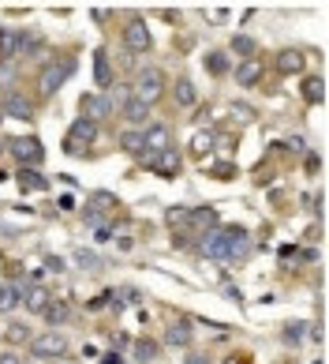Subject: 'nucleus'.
Returning a JSON list of instances; mask_svg holds the SVG:
<instances>
[{"label": "nucleus", "instance_id": "f257e3e1", "mask_svg": "<svg viewBox=\"0 0 329 364\" xmlns=\"http://www.w3.org/2000/svg\"><path fill=\"white\" fill-rule=\"evenodd\" d=\"M94 143H98V124L86 121V117H79V121L68 128V136H64V154L83 158V154H90Z\"/></svg>", "mask_w": 329, "mask_h": 364}, {"label": "nucleus", "instance_id": "f03ea898", "mask_svg": "<svg viewBox=\"0 0 329 364\" xmlns=\"http://www.w3.org/2000/svg\"><path fill=\"white\" fill-rule=\"evenodd\" d=\"M71 72H75L71 60H53V64H45L42 75H38V94H42V98H53V94L71 79Z\"/></svg>", "mask_w": 329, "mask_h": 364}, {"label": "nucleus", "instance_id": "7ed1b4c3", "mask_svg": "<svg viewBox=\"0 0 329 364\" xmlns=\"http://www.w3.org/2000/svg\"><path fill=\"white\" fill-rule=\"evenodd\" d=\"M161 94H165V75L157 72V68H146V72L135 79V86H131V98L142 101V106H154Z\"/></svg>", "mask_w": 329, "mask_h": 364}, {"label": "nucleus", "instance_id": "20e7f679", "mask_svg": "<svg viewBox=\"0 0 329 364\" xmlns=\"http://www.w3.org/2000/svg\"><path fill=\"white\" fill-rule=\"evenodd\" d=\"M124 45L131 53H150L154 49V34H150V27H146V19H139V15H131L127 19V27H124Z\"/></svg>", "mask_w": 329, "mask_h": 364}, {"label": "nucleus", "instance_id": "39448f33", "mask_svg": "<svg viewBox=\"0 0 329 364\" xmlns=\"http://www.w3.org/2000/svg\"><path fill=\"white\" fill-rule=\"evenodd\" d=\"M8 147H12V154L19 158L27 169H30V165L38 169V165L45 162V147H42V139H38V136H15Z\"/></svg>", "mask_w": 329, "mask_h": 364}, {"label": "nucleus", "instance_id": "423d86ee", "mask_svg": "<svg viewBox=\"0 0 329 364\" xmlns=\"http://www.w3.org/2000/svg\"><path fill=\"white\" fill-rule=\"evenodd\" d=\"M30 350H34V357H64L68 338H64V330H45V335L30 338Z\"/></svg>", "mask_w": 329, "mask_h": 364}, {"label": "nucleus", "instance_id": "0eeeda50", "mask_svg": "<svg viewBox=\"0 0 329 364\" xmlns=\"http://www.w3.org/2000/svg\"><path fill=\"white\" fill-rule=\"evenodd\" d=\"M228 236H232V226H213L202 236V256L218 259V263H228Z\"/></svg>", "mask_w": 329, "mask_h": 364}, {"label": "nucleus", "instance_id": "6e6552de", "mask_svg": "<svg viewBox=\"0 0 329 364\" xmlns=\"http://www.w3.org/2000/svg\"><path fill=\"white\" fill-rule=\"evenodd\" d=\"M0 109H4V117H15V121H34V101L23 90H8L0 98Z\"/></svg>", "mask_w": 329, "mask_h": 364}, {"label": "nucleus", "instance_id": "1a4fd4ad", "mask_svg": "<svg viewBox=\"0 0 329 364\" xmlns=\"http://www.w3.org/2000/svg\"><path fill=\"white\" fill-rule=\"evenodd\" d=\"M142 165L146 169H154V173H161V177H176L180 173V154L176 150H161V154H142Z\"/></svg>", "mask_w": 329, "mask_h": 364}, {"label": "nucleus", "instance_id": "9d476101", "mask_svg": "<svg viewBox=\"0 0 329 364\" xmlns=\"http://www.w3.org/2000/svg\"><path fill=\"white\" fill-rule=\"evenodd\" d=\"M274 68L280 75H303V68H307V53H303V49H280L277 60H274Z\"/></svg>", "mask_w": 329, "mask_h": 364}, {"label": "nucleus", "instance_id": "9b49d317", "mask_svg": "<svg viewBox=\"0 0 329 364\" xmlns=\"http://www.w3.org/2000/svg\"><path fill=\"white\" fill-rule=\"evenodd\" d=\"M112 64H109V49L105 45H98V49H94V83L101 86V90H109L112 86Z\"/></svg>", "mask_w": 329, "mask_h": 364}, {"label": "nucleus", "instance_id": "f8f14e48", "mask_svg": "<svg viewBox=\"0 0 329 364\" xmlns=\"http://www.w3.org/2000/svg\"><path fill=\"white\" fill-rule=\"evenodd\" d=\"M109 113H112V101L105 98V94H86V98H83V117H86V121L98 124V121H105Z\"/></svg>", "mask_w": 329, "mask_h": 364}, {"label": "nucleus", "instance_id": "ddd939ff", "mask_svg": "<svg viewBox=\"0 0 329 364\" xmlns=\"http://www.w3.org/2000/svg\"><path fill=\"white\" fill-rule=\"evenodd\" d=\"M42 319L49 323V330H60L64 323L71 319V304H68V300H49V304H45V312H42Z\"/></svg>", "mask_w": 329, "mask_h": 364}, {"label": "nucleus", "instance_id": "4468645a", "mask_svg": "<svg viewBox=\"0 0 329 364\" xmlns=\"http://www.w3.org/2000/svg\"><path fill=\"white\" fill-rule=\"evenodd\" d=\"M142 136H146V154H161V150H168V143H172V136H168L165 124H154V128H142Z\"/></svg>", "mask_w": 329, "mask_h": 364}, {"label": "nucleus", "instance_id": "2eb2a0df", "mask_svg": "<svg viewBox=\"0 0 329 364\" xmlns=\"http://www.w3.org/2000/svg\"><path fill=\"white\" fill-rule=\"evenodd\" d=\"M19 289H23V286H19ZM19 300L27 304V312H38V315H42V312H45V304H49L53 297H49V289H45V286H30V289H23V297H19Z\"/></svg>", "mask_w": 329, "mask_h": 364}, {"label": "nucleus", "instance_id": "dca6fc26", "mask_svg": "<svg viewBox=\"0 0 329 364\" xmlns=\"http://www.w3.org/2000/svg\"><path fill=\"white\" fill-rule=\"evenodd\" d=\"M247 252H251V236H247L239 226H232V236H228V263H239Z\"/></svg>", "mask_w": 329, "mask_h": 364}, {"label": "nucleus", "instance_id": "f3484780", "mask_svg": "<svg viewBox=\"0 0 329 364\" xmlns=\"http://www.w3.org/2000/svg\"><path fill=\"white\" fill-rule=\"evenodd\" d=\"M120 147H124L127 154L142 158V154H146V136H142V128H124V132H120Z\"/></svg>", "mask_w": 329, "mask_h": 364}, {"label": "nucleus", "instance_id": "a211bd4d", "mask_svg": "<svg viewBox=\"0 0 329 364\" xmlns=\"http://www.w3.org/2000/svg\"><path fill=\"white\" fill-rule=\"evenodd\" d=\"M262 72H266V64H262V60H244V64H239L232 75H236L239 86H254L262 79Z\"/></svg>", "mask_w": 329, "mask_h": 364}, {"label": "nucleus", "instance_id": "6ab92c4d", "mask_svg": "<svg viewBox=\"0 0 329 364\" xmlns=\"http://www.w3.org/2000/svg\"><path fill=\"white\" fill-rule=\"evenodd\" d=\"M300 94L311 101V106H322L326 101V83L318 75H303V83H300Z\"/></svg>", "mask_w": 329, "mask_h": 364}, {"label": "nucleus", "instance_id": "aec40b11", "mask_svg": "<svg viewBox=\"0 0 329 364\" xmlns=\"http://www.w3.org/2000/svg\"><path fill=\"white\" fill-rule=\"evenodd\" d=\"M213 147H218V132L213 128H198L195 136H191V154L202 158V154H210Z\"/></svg>", "mask_w": 329, "mask_h": 364}, {"label": "nucleus", "instance_id": "412c9836", "mask_svg": "<svg viewBox=\"0 0 329 364\" xmlns=\"http://www.w3.org/2000/svg\"><path fill=\"white\" fill-rule=\"evenodd\" d=\"M165 345H176V350H183V345H191V323H172V327L165 330Z\"/></svg>", "mask_w": 329, "mask_h": 364}, {"label": "nucleus", "instance_id": "4be33fe9", "mask_svg": "<svg viewBox=\"0 0 329 364\" xmlns=\"http://www.w3.org/2000/svg\"><path fill=\"white\" fill-rule=\"evenodd\" d=\"M202 68H206V72H210L213 79H218V75H224V72H228V53L210 49V53L202 57Z\"/></svg>", "mask_w": 329, "mask_h": 364}, {"label": "nucleus", "instance_id": "5701e85b", "mask_svg": "<svg viewBox=\"0 0 329 364\" xmlns=\"http://www.w3.org/2000/svg\"><path fill=\"white\" fill-rule=\"evenodd\" d=\"M116 207H120V199L112 192H94L90 203H86V215H98V210H116Z\"/></svg>", "mask_w": 329, "mask_h": 364}, {"label": "nucleus", "instance_id": "b1692460", "mask_svg": "<svg viewBox=\"0 0 329 364\" xmlns=\"http://www.w3.org/2000/svg\"><path fill=\"white\" fill-rule=\"evenodd\" d=\"M172 94H176V106H180V109H191V106H195V101H198V94H195V83H191V79H180Z\"/></svg>", "mask_w": 329, "mask_h": 364}, {"label": "nucleus", "instance_id": "393cba45", "mask_svg": "<svg viewBox=\"0 0 329 364\" xmlns=\"http://www.w3.org/2000/svg\"><path fill=\"white\" fill-rule=\"evenodd\" d=\"M19 184H23V192H42V188H49V180L38 169H19Z\"/></svg>", "mask_w": 329, "mask_h": 364}, {"label": "nucleus", "instance_id": "a878e982", "mask_svg": "<svg viewBox=\"0 0 329 364\" xmlns=\"http://www.w3.org/2000/svg\"><path fill=\"white\" fill-rule=\"evenodd\" d=\"M146 117H150V106H142V101H135V98H127V101H124V121H131V124H146Z\"/></svg>", "mask_w": 329, "mask_h": 364}, {"label": "nucleus", "instance_id": "bb28decb", "mask_svg": "<svg viewBox=\"0 0 329 364\" xmlns=\"http://www.w3.org/2000/svg\"><path fill=\"white\" fill-rule=\"evenodd\" d=\"M280 335H285L288 345H300L303 338H307V323H303V319H292V323H285V330H280Z\"/></svg>", "mask_w": 329, "mask_h": 364}, {"label": "nucleus", "instance_id": "cd10ccee", "mask_svg": "<svg viewBox=\"0 0 329 364\" xmlns=\"http://www.w3.org/2000/svg\"><path fill=\"white\" fill-rule=\"evenodd\" d=\"M19 297H23V289L19 286H0V312H12V308H19Z\"/></svg>", "mask_w": 329, "mask_h": 364}, {"label": "nucleus", "instance_id": "c85d7f7f", "mask_svg": "<svg viewBox=\"0 0 329 364\" xmlns=\"http://www.w3.org/2000/svg\"><path fill=\"white\" fill-rule=\"evenodd\" d=\"M218 210H213V207H195V210H191V221H195V226H202V229H213V226H218Z\"/></svg>", "mask_w": 329, "mask_h": 364}, {"label": "nucleus", "instance_id": "c756f323", "mask_svg": "<svg viewBox=\"0 0 329 364\" xmlns=\"http://www.w3.org/2000/svg\"><path fill=\"white\" fill-rule=\"evenodd\" d=\"M4 338H8V342H15V345H23V342H30L34 335H30L27 323H8V327H4Z\"/></svg>", "mask_w": 329, "mask_h": 364}, {"label": "nucleus", "instance_id": "7c9ffc66", "mask_svg": "<svg viewBox=\"0 0 329 364\" xmlns=\"http://www.w3.org/2000/svg\"><path fill=\"white\" fill-rule=\"evenodd\" d=\"M19 53V30H0V57H15Z\"/></svg>", "mask_w": 329, "mask_h": 364}, {"label": "nucleus", "instance_id": "2f4dec72", "mask_svg": "<svg viewBox=\"0 0 329 364\" xmlns=\"http://www.w3.org/2000/svg\"><path fill=\"white\" fill-rule=\"evenodd\" d=\"M157 353H161V345H157V342H146V338H142V342H135V357H139L142 364H154Z\"/></svg>", "mask_w": 329, "mask_h": 364}, {"label": "nucleus", "instance_id": "473e14b6", "mask_svg": "<svg viewBox=\"0 0 329 364\" xmlns=\"http://www.w3.org/2000/svg\"><path fill=\"white\" fill-rule=\"evenodd\" d=\"M232 53L251 60V57H254V38H251V34H236V38H232Z\"/></svg>", "mask_w": 329, "mask_h": 364}, {"label": "nucleus", "instance_id": "72a5a7b5", "mask_svg": "<svg viewBox=\"0 0 329 364\" xmlns=\"http://www.w3.org/2000/svg\"><path fill=\"white\" fill-rule=\"evenodd\" d=\"M75 259H79V267H86V271H101V267H105L98 256H90L86 248H79V252H75Z\"/></svg>", "mask_w": 329, "mask_h": 364}, {"label": "nucleus", "instance_id": "f704fd0d", "mask_svg": "<svg viewBox=\"0 0 329 364\" xmlns=\"http://www.w3.org/2000/svg\"><path fill=\"white\" fill-rule=\"evenodd\" d=\"M168 226H191V210L187 207H168Z\"/></svg>", "mask_w": 329, "mask_h": 364}, {"label": "nucleus", "instance_id": "c9c22d12", "mask_svg": "<svg viewBox=\"0 0 329 364\" xmlns=\"http://www.w3.org/2000/svg\"><path fill=\"white\" fill-rule=\"evenodd\" d=\"M206 173H210V177H224V180H228V177H236V165H232V162H218V165H210Z\"/></svg>", "mask_w": 329, "mask_h": 364}, {"label": "nucleus", "instance_id": "e433bc0d", "mask_svg": "<svg viewBox=\"0 0 329 364\" xmlns=\"http://www.w3.org/2000/svg\"><path fill=\"white\" fill-rule=\"evenodd\" d=\"M202 15L210 23H224V19H228V8H202Z\"/></svg>", "mask_w": 329, "mask_h": 364}, {"label": "nucleus", "instance_id": "4c0bfd02", "mask_svg": "<svg viewBox=\"0 0 329 364\" xmlns=\"http://www.w3.org/2000/svg\"><path fill=\"white\" fill-rule=\"evenodd\" d=\"M307 335H311V342H315V345H322V342H326V327H322V319H318L315 327H307Z\"/></svg>", "mask_w": 329, "mask_h": 364}, {"label": "nucleus", "instance_id": "58836bf2", "mask_svg": "<svg viewBox=\"0 0 329 364\" xmlns=\"http://www.w3.org/2000/svg\"><path fill=\"white\" fill-rule=\"evenodd\" d=\"M127 350V335H112V353Z\"/></svg>", "mask_w": 329, "mask_h": 364}, {"label": "nucleus", "instance_id": "ea45409f", "mask_svg": "<svg viewBox=\"0 0 329 364\" xmlns=\"http://www.w3.org/2000/svg\"><path fill=\"white\" fill-rule=\"evenodd\" d=\"M0 364H23L19 353H0Z\"/></svg>", "mask_w": 329, "mask_h": 364}, {"label": "nucleus", "instance_id": "a19ab883", "mask_svg": "<svg viewBox=\"0 0 329 364\" xmlns=\"http://www.w3.org/2000/svg\"><path fill=\"white\" fill-rule=\"evenodd\" d=\"M90 15H94L98 23H105V19H109V8H90Z\"/></svg>", "mask_w": 329, "mask_h": 364}, {"label": "nucleus", "instance_id": "79ce46f5", "mask_svg": "<svg viewBox=\"0 0 329 364\" xmlns=\"http://www.w3.org/2000/svg\"><path fill=\"white\" fill-rule=\"evenodd\" d=\"M101 364H124V357H120V353H105V357H101Z\"/></svg>", "mask_w": 329, "mask_h": 364}, {"label": "nucleus", "instance_id": "37998d69", "mask_svg": "<svg viewBox=\"0 0 329 364\" xmlns=\"http://www.w3.org/2000/svg\"><path fill=\"white\" fill-rule=\"evenodd\" d=\"M322 169V162H318V154H311V162H307V173H318Z\"/></svg>", "mask_w": 329, "mask_h": 364}, {"label": "nucleus", "instance_id": "c03bdc74", "mask_svg": "<svg viewBox=\"0 0 329 364\" xmlns=\"http://www.w3.org/2000/svg\"><path fill=\"white\" fill-rule=\"evenodd\" d=\"M187 364H210V361H206L202 353H191V357H187Z\"/></svg>", "mask_w": 329, "mask_h": 364}]
</instances>
